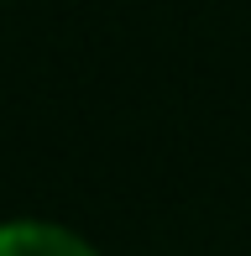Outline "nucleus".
<instances>
[{
    "label": "nucleus",
    "instance_id": "f257e3e1",
    "mask_svg": "<svg viewBox=\"0 0 251 256\" xmlns=\"http://www.w3.org/2000/svg\"><path fill=\"white\" fill-rule=\"evenodd\" d=\"M0 256H100V251L58 220L16 214V220H0Z\"/></svg>",
    "mask_w": 251,
    "mask_h": 256
}]
</instances>
